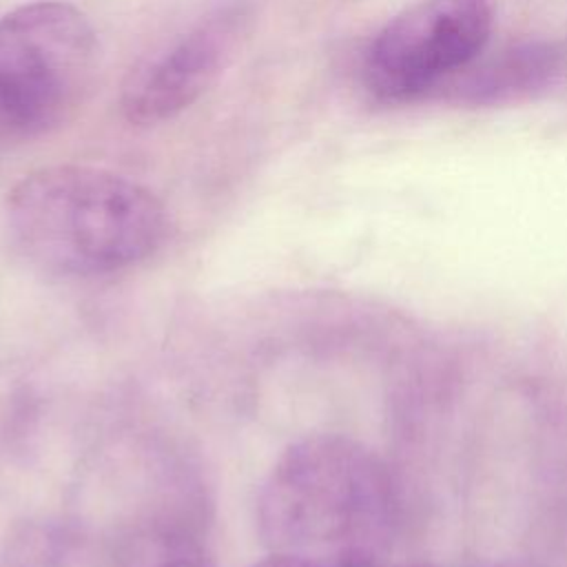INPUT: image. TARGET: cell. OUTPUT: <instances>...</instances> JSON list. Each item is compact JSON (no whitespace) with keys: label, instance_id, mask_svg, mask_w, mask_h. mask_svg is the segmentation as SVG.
Segmentation results:
<instances>
[{"label":"cell","instance_id":"obj_4","mask_svg":"<svg viewBox=\"0 0 567 567\" xmlns=\"http://www.w3.org/2000/svg\"><path fill=\"white\" fill-rule=\"evenodd\" d=\"M487 0H419L388 20L363 55V84L385 102H405L470 66L492 33Z\"/></svg>","mask_w":567,"mask_h":567},{"label":"cell","instance_id":"obj_8","mask_svg":"<svg viewBox=\"0 0 567 567\" xmlns=\"http://www.w3.org/2000/svg\"><path fill=\"white\" fill-rule=\"evenodd\" d=\"M248 567H321L315 563H306L299 558H288V556H275V554H266L261 560L248 565Z\"/></svg>","mask_w":567,"mask_h":567},{"label":"cell","instance_id":"obj_2","mask_svg":"<svg viewBox=\"0 0 567 567\" xmlns=\"http://www.w3.org/2000/svg\"><path fill=\"white\" fill-rule=\"evenodd\" d=\"M11 248L35 270L93 279L135 268L168 233V215L140 182L89 164H53L22 175L4 197Z\"/></svg>","mask_w":567,"mask_h":567},{"label":"cell","instance_id":"obj_5","mask_svg":"<svg viewBox=\"0 0 567 567\" xmlns=\"http://www.w3.org/2000/svg\"><path fill=\"white\" fill-rule=\"evenodd\" d=\"M255 20L252 0H217L144 55L124 78L120 113L133 126L175 120L230 66Z\"/></svg>","mask_w":567,"mask_h":567},{"label":"cell","instance_id":"obj_1","mask_svg":"<svg viewBox=\"0 0 567 567\" xmlns=\"http://www.w3.org/2000/svg\"><path fill=\"white\" fill-rule=\"evenodd\" d=\"M396 487L388 465L346 434L290 443L257 496V532L275 556L321 567H385L396 532Z\"/></svg>","mask_w":567,"mask_h":567},{"label":"cell","instance_id":"obj_3","mask_svg":"<svg viewBox=\"0 0 567 567\" xmlns=\"http://www.w3.org/2000/svg\"><path fill=\"white\" fill-rule=\"evenodd\" d=\"M100 66L97 33L75 4L35 0L0 18V142L44 137L75 117Z\"/></svg>","mask_w":567,"mask_h":567},{"label":"cell","instance_id":"obj_6","mask_svg":"<svg viewBox=\"0 0 567 567\" xmlns=\"http://www.w3.org/2000/svg\"><path fill=\"white\" fill-rule=\"evenodd\" d=\"M565 64V53L554 44H520L472 71L456 84V95L472 104L516 102L554 86Z\"/></svg>","mask_w":567,"mask_h":567},{"label":"cell","instance_id":"obj_7","mask_svg":"<svg viewBox=\"0 0 567 567\" xmlns=\"http://www.w3.org/2000/svg\"><path fill=\"white\" fill-rule=\"evenodd\" d=\"M113 567H217L206 543L182 523L144 518L117 540Z\"/></svg>","mask_w":567,"mask_h":567}]
</instances>
